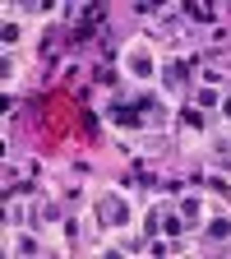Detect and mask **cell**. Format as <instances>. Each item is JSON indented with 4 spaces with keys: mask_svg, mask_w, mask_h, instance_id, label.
I'll use <instances>...</instances> for the list:
<instances>
[{
    "mask_svg": "<svg viewBox=\"0 0 231 259\" xmlns=\"http://www.w3.org/2000/svg\"><path fill=\"white\" fill-rule=\"evenodd\" d=\"M222 97H226V88H217V83H194L190 88V107H199V111H217L222 107Z\"/></svg>",
    "mask_w": 231,
    "mask_h": 259,
    "instance_id": "cell-8",
    "label": "cell"
},
{
    "mask_svg": "<svg viewBox=\"0 0 231 259\" xmlns=\"http://www.w3.org/2000/svg\"><path fill=\"white\" fill-rule=\"evenodd\" d=\"M93 222L102 227L107 236H120V232H134L139 227V218H144V208H139V199L129 190H120V185H97L93 190Z\"/></svg>",
    "mask_w": 231,
    "mask_h": 259,
    "instance_id": "cell-1",
    "label": "cell"
},
{
    "mask_svg": "<svg viewBox=\"0 0 231 259\" xmlns=\"http://www.w3.org/2000/svg\"><path fill=\"white\" fill-rule=\"evenodd\" d=\"M199 83H226V74H222V65H204V74H199Z\"/></svg>",
    "mask_w": 231,
    "mask_h": 259,
    "instance_id": "cell-13",
    "label": "cell"
},
{
    "mask_svg": "<svg viewBox=\"0 0 231 259\" xmlns=\"http://www.w3.org/2000/svg\"><path fill=\"white\" fill-rule=\"evenodd\" d=\"M0 42H5V51H19V47L28 42L23 19H19V14H10V10H5V23H0Z\"/></svg>",
    "mask_w": 231,
    "mask_h": 259,
    "instance_id": "cell-10",
    "label": "cell"
},
{
    "mask_svg": "<svg viewBox=\"0 0 231 259\" xmlns=\"http://www.w3.org/2000/svg\"><path fill=\"white\" fill-rule=\"evenodd\" d=\"M0 83H5V93H14L23 83V56L19 51H5V60H0Z\"/></svg>",
    "mask_w": 231,
    "mask_h": 259,
    "instance_id": "cell-11",
    "label": "cell"
},
{
    "mask_svg": "<svg viewBox=\"0 0 231 259\" xmlns=\"http://www.w3.org/2000/svg\"><path fill=\"white\" fill-rule=\"evenodd\" d=\"M204 236L208 241H231V213H222V204H213L208 199V218H204Z\"/></svg>",
    "mask_w": 231,
    "mask_h": 259,
    "instance_id": "cell-6",
    "label": "cell"
},
{
    "mask_svg": "<svg viewBox=\"0 0 231 259\" xmlns=\"http://www.w3.org/2000/svg\"><path fill=\"white\" fill-rule=\"evenodd\" d=\"M65 245H56V236L37 232V227H5V254H23V259H42V254H60Z\"/></svg>",
    "mask_w": 231,
    "mask_h": 259,
    "instance_id": "cell-3",
    "label": "cell"
},
{
    "mask_svg": "<svg viewBox=\"0 0 231 259\" xmlns=\"http://www.w3.org/2000/svg\"><path fill=\"white\" fill-rule=\"evenodd\" d=\"M28 222L37 227V232H51V227L65 222V208L51 199V194H47V199H28Z\"/></svg>",
    "mask_w": 231,
    "mask_h": 259,
    "instance_id": "cell-5",
    "label": "cell"
},
{
    "mask_svg": "<svg viewBox=\"0 0 231 259\" xmlns=\"http://www.w3.org/2000/svg\"><path fill=\"white\" fill-rule=\"evenodd\" d=\"M180 14H190V23H213V5H180Z\"/></svg>",
    "mask_w": 231,
    "mask_h": 259,
    "instance_id": "cell-12",
    "label": "cell"
},
{
    "mask_svg": "<svg viewBox=\"0 0 231 259\" xmlns=\"http://www.w3.org/2000/svg\"><path fill=\"white\" fill-rule=\"evenodd\" d=\"M176 125H180V148H190V153H204V144H208V111H199V107H185L180 116H176Z\"/></svg>",
    "mask_w": 231,
    "mask_h": 259,
    "instance_id": "cell-4",
    "label": "cell"
},
{
    "mask_svg": "<svg viewBox=\"0 0 231 259\" xmlns=\"http://www.w3.org/2000/svg\"><path fill=\"white\" fill-rule=\"evenodd\" d=\"M217 116H222V130H226V135H231V93L222 97V107H217Z\"/></svg>",
    "mask_w": 231,
    "mask_h": 259,
    "instance_id": "cell-14",
    "label": "cell"
},
{
    "mask_svg": "<svg viewBox=\"0 0 231 259\" xmlns=\"http://www.w3.org/2000/svg\"><path fill=\"white\" fill-rule=\"evenodd\" d=\"M176 213H180L190 227H204V218H208V199H204L199 190H194V194H180V199H176Z\"/></svg>",
    "mask_w": 231,
    "mask_h": 259,
    "instance_id": "cell-7",
    "label": "cell"
},
{
    "mask_svg": "<svg viewBox=\"0 0 231 259\" xmlns=\"http://www.w3.org/2000/svg\"><path fill=\"white\" fill-rule=\"evenodd\" d=\"M204 157L213 162L217 171L231 162V135H226V130H213V135H208V144H204Z\"/></svg>",
    "mask_w": 231,
    "mask_h": 259,
    "instance_id": "cell-9",
    "label": "cell"
},
{
    "mask_svg": "<svg viewBox=\"0 0 231 259\" xmlns=\"http://www.w3.org/2000/svg\"><path fill=\"white\" fill-rule=\"evenodd\" d=\"M120 74L134 83V88H148V83H157V74H162V47L153 42V37H129L125 47H120Z\"/></svg>",
    "mask_w": 231,
    "mask_h": 259,
    "instance_id": "cell-2",
    "label": "cell"
}]
</instances>
